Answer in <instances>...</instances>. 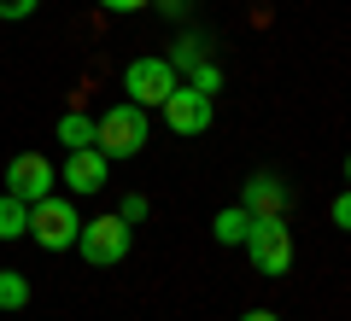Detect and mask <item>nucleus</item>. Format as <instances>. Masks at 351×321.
Returning <instances> with one entry per match:
<instances>
[{
    "label": "nucleus",
    "mask_w": 351,
    "mask_h": 321,
    "mask_svg": "<svg viewBox=\"0 0 351 321\" xmlns=\"http://www.w3.org/2000/svg\"><path fill=\"white\" fill-rule=\"evenodd\" d=\"M76 228H82V216H76V205H71V198H59V193L36 198L29 216H24V234L36 240L41 251H71L76 246Z\"/></svg>",
    "instance_id": "1"
},
{
    "label": "nucleus",
    "mask_w": 351,
    "mask_h": 321,
    "mask_svg": "<svg viewBox=\"0 0 351 321\" xmlns=\"http://www.w3.org/2000/svg\"><path fill=\"white\" fill-rule=\"evenodd\" d=\"M246 257H252V269L258 274H287L293 269V234H287V216H252V228H246Z\"/></svg>",
    "instance_id": "2"
},
{
    "label": "nucleus",
    "mask_w": 351,
    "mask_h": 321,
    "mask_svg": "<svg viewBox=\"0 0 351 321\" xmlns=\"http://www.w3.org/2000/svg\"><path fill=\"white\" fill-rule=\"evenodd\" d=\"M94 146L106 152V158H135L141 146H147V112L141 105H112V112L94 123Z\"/></svg>",
    "instance_id": "3"
},
{
    "label": "nucleus",
    "mask_w": 351,
    "mask_h": 321,
    "mask_svg": "<svg viewBox=\"0 0 351 321\" xmlns=\"http://www.w3.org/2000/svg\"><path fill=\"white\" fill-rule=\"evenodd\" d=\"M76 251H82V263H94V269H112V263L129 257V222L123 216H94V222L76 228Z\"/></svg>",
    "instance_id": "4"
},
{
    "label": "nucleus",
    "mask_w": 351,
    "mask_h": 321,
    "mask_svg": "<svg viewBox=\"0 0 351 321\" xmlns=\"http://www.w3.org/2000/svg\"><path fill=\"white\" fill-rule=\"evenodd\" d=\"M170 88H176V70L164 59H129V70H123V94H129V105H164L170 99Z\"/></svg>",
    "instance_id": "5"
},
{
    "label": "nucleus",
    "mask_w": 351,
    "mask_h": 321,
    "mask_svg": "<svg viewBox=\"0 0 351 321\" xmlns=\"http://www.w3.org/2000/svg\"><path fill=\"white\" fill-rule=\"evenodd\" d=\"M211 94H199V88H188V82H176L170 88V99H164V123L176 129V135H205L211 129Z\"/></svg>",
    "instance_id": "6"
},
{
    "label": "nucleus",
    "mask_w": 351,
    "mask_h": 321,
    "mask_svg": "<svg viewBox=\"0 0 351 321\" xmlns=\"http://www.w3.org/2000/svg\"><path fill=\"white\" fill-rule=\"evenodd\" d=\"M6 193L24 198V205L47 198V193H53V164L41 158V152H18V158L6 164Z\"/></svg>",
    "instance_id": "7"
},
{
    "label": "nucleus",
    "mask_w": 351,
    "mask_h": 321,
    "mask_svg": "<svg viewBox=\"0 0 351 321\" xmlns=\"http://www.w3.org/2000/svg\"><path fill=\"white\" fill-rule=\"evenodd\" d=\"M106 170H112V158H106L100 146H76L71 158H64V187H76V193H100Z\"/></svg>",
    "instance_id": "8"
},
{
    "label": "nucleus",
    "mask_w": 351,
    "mask_h": 321,
    "mask_svg": "<svg viewBox=\"0 0 351 321\" xmlns=\"http://www.w3.org/2000/svg\"><path fill=\"white\" fill-rule=\"evenodd\" d=\"M287 181L281 175H252L246 187H240V205L252 210V216H287Z\"/></svg>",
    "instance_id": "9"
},
{
    "label": "nucleus",
    "mask_w": 351,
    "mask_h": 321,
    "mask_svg": "<svg viewBox=\"0 0 351 321\" xmlns=\"http://www.w3.org/2000/svg\"><path fill=\"white\" fill-rule=\"evenodd\" d=\"M246 228H252V210H246V205H228V210H217L211 234L223 240V246H240V240H246Z\"/></svg>",
    "instance_id": "10"
},
{
    "label": "nucleus",
    "mask_w": 351,
    "mask_h": 321,
    "mask_svg": "<svg viewBox=\"0 0 351 321\" xmlns=\"http://www.w3.org/2000/svg\"><path fill=\"white\" fill-rule=\"evenodd\" d=\"M59 140H64V146H94V117H82V112H64L59 117Z\"/></svg>",
    "instance_id": "11"
},
{
    "label": "nucleus",
    "mask_w": 351,
    "mask_h": 321,
    "mask_svg": "<svg viewBox=\"0 0 351 321\" xmlns=\"http://www.w3.org/2000/svg\"><path fill=\"white\" fill-rule=\"evenodd\" d=\"M24 216H29V205H24V198L0 193V240H24Z\"/></svg>",
    "instance_id": "12"
},
{
    "label": "nucleus",
    "mask_w": 351,
    "mask_h": 321,
    "mask_svg": "<svg viewBox=\"0 0 351 321\" xmlns=\"http://www.w3.org/2000/svg\"><path fill=\"white\" fill-rule=\"evenodd\" d=\"M29 304V281L18 269H0V309H24Z\"/></svg>",
    "instance_id": "13"
},
{
    "label": "nucleus",
    "mask_w": 351,
    "mask_h": 321,
    "mask_svg": "<svg viewBox=\"0 0 351 321\" xmlns=\"http://www.w3.org/2000/svg\"><path fill=\"white\" fill-rule=\"evenodd\" d=\"M147 210H152V205H147V198H141V193H129V198H123V205H117V216H123V222H129V228H135V222H147Z\"/></svg>",
    "instance_id": "14"
},
{
    "label": "nucleus",
    "mask_w": 351,
    "mask_h": 321,
    "mask_svg": "<svg viewBox=\"0 0 351 321\" xmlns=\"http://www.w3.org/2000/svg\"><path fill=\"white\" fill-rule=\"evenodd\" d=\"M36 6H41V0H0V18H6V24H18V18H29Z\"/></svg>",
    "instance_id": "15"
},
{
    "label": "nucleus",
    "mask_w": 351,
    "mask_h": 321,
    "mask_svg": "<svg viewBox=\"0 0 351 321\" xmlns=\"http://www.w3.org/2000/svg\"><path fill=\"white\" fill-rule=\"evenodd\" d=\"M217 82H223V76H217V70H211V64H193V88H199V94H211V88H217Z\"/></svg>",
    "instance_id": "16"
},
{
    "label": "nucleus",
    "mask_w": 351,
    "mask_h": 321,
    "mask_svg": "<svg viewBox=\"0 0 351 321\" xmlns=\"http://www.w3.org/2000/svg\"><path fill=\"white\" fill-rule=\"evenodd\" d=\"M100 6H106V12H147L152 0H100Z\"/></svg>",
    "instance_id": "17"
},
{
    "label": "nucleus",
    "mask_w": 351,
    "mask_h": 321,
    "mask_svg": "<svg viewBox=\"0 0 351 321\" xmlns=\"http://www.w3.org/2000/svg\"><path fill=\"white\" fill-rule=\"evenodd\" d=\"M328 216H334V228H351V198H334V210H328Z\"/></svg>",
    "instance_id": "18"
},
{
    "label": "nucleus",
    "mask_w": 351,
    "mask_h": 321,
    "mask_svg": "<svg viewBox=\"0 0 351 321\" xmlns=\"http://www.w3.org/2000/svg\"><path fill=\"white\" fill-rule=\"evenodd\" d=\"M152 6H158L164 18H176V12H188V0H152Z\"/></svg>",
    "instance_id": "19"
},
{
    "label": "nucleus",
    "mask_w": 351,
    "mask_h": 321,
    "mask_svg": "<svg viewBox=\"0 0 351 321\" xmlns=\"http://www.w3.org/2000/svg\"><path fill=\"white\" fill-rule=\"evenodd\" d=\"M240 321H281V316H269V309H246Z\"/></svg>",
    "instance_id": "20"
}]
</instances>
